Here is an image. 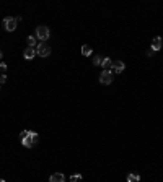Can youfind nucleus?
I'll return each mask as SVG.
<instances>
[{
	"label": "nucleus",
	"instance_id": "nucleus-13",
	"mask_svg": "<svg viewBox=\"0 0 163 182\" xmlns=\"http://www.w3.org/2000/svg\"><path fill=\"white\" fill-rule=\"evenodd\" d=\"M103 60H104V57H101V55H95V59H93V65H95V67H101Z\"/></svg>",
	"mask_w": 163,
	"mask_h": 182
},
{
	"label": "nucleus",
	"instance_id": "nucleus-7",
	"mask_svg": "<svg viewBox=\"0 0 163 182\" xmlns=\"http://www.w3.org/2000/svg\"><path fill=\"white\" fill-rule=\"evenodd\" d=\"M161 47H163V39L160 38V36H155V38L152 39V46H150V49L157 52V50H160Z\"/></svg>",
	"mask_w": 163,
	"mask_h": 182
},
{
	"label": "nucleus",
	"instance_id": "nucleus-8",
	"mask_svg": "<svg viewBox=\"0 0 163 182\" xmlns=\"http://www.w3.org/2000/svg\"><path fill=\"white\" fill-rule=\"evenodd\" d=\"M23 57H25L26 60L34 59V57H36V49H34V47H26L25 52H23Z\"/></svg>",
	"mask_w": 163,
	"mask_h": 182
},
{
	"label": "nucleus",
	"instance_id": "nucleus-17",
	"mask_svg": "<svg viewBox=\"0 0 163 182\" xmlns=\"http://www.w3.org/2000/svg\"><path fill=\"white\" fill-rule=\"evenodd\" d=\"M5 82H7V75L5 73H0V85L5 83Z\"/></svg>",
	"mask_w": 163,
	"mask_h": 182
},
{
	"label": "nucleus",
	"instance_id": "nucleus-11",
	"mask_svg": "<svg viewBox=\"0 0 163 182\" xmlns=\"http://www.w3.org/2000/svg\"><path fill=\"white\" fill-rule=\"evenodd\" d=\"M91 52H93V49H91L88 44H83V46H82V54H83L85 57H90Z\"/></svg>",
	"mask_w": 163,
	"mask_h": 182
},
{
	"label": "nucleus",
	"instance_id": "nucleus-18",
	"mask_svg": "<svg viewBox=\"0 0 163 182\" xmlns=\"http://www.w3.org/2000/svg\"><path fill=\"white\" fill-rule=\"evenodd\" d=\"M147 55H148V57H153V55H155V50L148 49V50H147Z\"/></svg>",
	"mask_w": 163,
	"mask_h": 182
},
{
	"label": "nucleus",
	"instance_id": "nucleus-4",
	"mask_svg": "<svg viewBox=\"0 0 163 182\" xmlns=\"http://www.w3.org/2000/svg\"><path fill=\"white\" fill-rule=\"evenodd\" d=\"M36 55L39 57H49L51 55V46L46 44V42H39L36 46Z\"/></svg>",
	"mask_w": 163,
	"mask_h": 182
},
{
	"label": "nucleus",
	"instance_id": "nucleus-1",
	"mask_svg": "<svg viewBox=\"0 0 163 182\" xmlns=\"http://www.w3.org/2000/svg\"><path fill=\"white\" fill-rule=\"evenodd\" d=\"M20 142L25 148H34L39 143V135L33 130H23L20 133Z\"/></svg>",
	"mask_w": 163,
	"mask_h": 182
},
{
	"label": "nucleus",
	"instance_id": "nucleus-3",
	"mask_svg": "<svg viewBox=\"0 0 163 182\" xmlns=\"http://www.w3.org/2000/svg\"><path fill=\"white\" fill-rule=\"evenodd\" d=\"M2 25H3V28H5V31L12 33V31H15V30H17L18 21H17V18H13V16H7V18H3Z\"/></svg>",
	"mask_w": 163,
	"mask_h": 182
},
{
	"label": "nucleus",
	"instance_id": "nucleus-5",
	"mask_svg": "<svg viewBox=\"0 0 163 182\" xmlns=\"http://www.w3.org/2000/svg\"><path fill=\"white\" fill-rule=\"evenodd\" d=\"M114 82V73H113L111 70H103L100 73V83L103 85H111Z\"/></svg>",
	"mask_w": 163,
	"mask_h": 182
},
{
	"label": "nucleus",
	"instance_id": "nucleus-15",
	"mask_svg": "<svg viewBox=\"0 0 163 182\" xmlns=\"http://www.w3.org/2000/svg\"><path fill=\"white\" fill-rule=\"evenodd\" d=\"M70 182H82V174H74V176H70Z\"/></svg>",
	"mask_w": 163,
	"mask_h": 182
},
{
	"label": "nucleus",
	"instance_id": "nucleus-20",
	"mask_svg": "<svg viewBox=\"0 0 163 182\" xmlns=\"http://www.w3.org/2000/svg\"><path fill=\"white\" fill-rule=\"evenodd\" d=\"M0 182H7V180H5V179H0Z\"/></svg>",
	"mask_w": 163,
	"mask_h": 182
},
{
	"label": "nucleus",
	"instance_id": "nucleus-16",
	"mask_svg": "<svg viewBox=\"0 0 163 182\" xmlns=\"http://www.w3.org/2000/svg\"><path fill=\"white\" fill-rule=\"evenodd\" d=\"M5 70H7V63L0 62V73H5Z\"/></svg>",
	"mask_w": 163,
	"mask_h": 182
},
{
	"label": "nucleus",
	"instance_id": "nucleus-14",
	"mask_svg": "<svg viewBox=\"0 0 163 182\" xmlns=\"http://www.w3.org/2000/svg\"><path fill=\"white\" fill-rule=\"evenodd\" d=\"M140 176L139 174H127V182H139Z\"/></svg>",
	"mask_w": 163,
	"mask_h": 182
},
{
	"label": "nucleus",
	"instance_id": "nucleus-10",
	"mask_svg": "<svg viewBox=\"0 0 163 182\" xmlns=\"http://www.w3.org/2000/svg\"><path fill=\"white\" fill-rule=\"evenodd\" d=\"M101 67H103V70H111V68H113V60H111V59H108V57H104V60H103V63H101Z\"/></svg>",
	"mask_w": 163,
	"mask_h": 182
},
{
	"label": "nucleus",
	"instance_id": "nucleus-9",
	"mask_svg": "<svg viewBox=\"0 0 163 182\" xmlns=\"http://www.w3.org/2000/svg\"><path fill=\"white\" fill-rule=\"evenodd\" d=\"M49 182H65V176L62 172H55L49 177Z\"/></svg>",
	"mask_w": 163,
	"mask_h": 182
},
{
	"label": "nucleus",
	"instance_id": "nucleus-2",
	"mask_svg": "<svg viewBox=\"0 0 163 182\" xmlns=\"http://www.w3.org/2000/svg\"><path fill=\"white\" fill-rule=\"evenodd\" d=\"M49 36H51V31H49V28L41 25L36 28V39H41V42H46V39H49Z\"/></svg>",
	"mask_w": 163,
	"mask_h": 182
},
{
	"label": "nucleus",
	"instance_id": "nucleus-6",
	"mask_svg": "<svg viewBox=\"0 0 163 182\" xmlns=\"http://www.w3.org/2000/svg\"><path fill=\"white\" fill-rule=\"evenodd\" d=\"M124 68H126V63L122 60H116V62H113L111 72L113 73H121V72H124Z\"/></svg>",
	"mask_w": 163,
	"mask_h": 182
},
{
	"label": "nucleus",
	"instance_id": "nucleus-12",
	"mask_svg": "<svg viewBox=\"0 0 163 182\" xmlns=\"http://www.w3.org/2000/svg\"><path fill=\"white\" fill-rule=\"evenodd\" d=\"M26 44H28V47H34V46H36V38H34V36H28V38H26Z\"/></svg>",
	"mask_w": 163,
	"mask_h": 182
},
{
	"label": "nucleus",
	"instance_id": "nucleus-19",
	"mask_svg": "<svg viewBox=\"0 0 163 182\" xmlns=\"http://www.w3.org/2000/svg\"><path fill=\"white\" fill-rule=\"evenodd\" d=\"M2 57H3V52H2V50H0V60H2Z\"/></svg>",
	"mask_w": 163,
	"mask_h": 182
}]
</instances>
